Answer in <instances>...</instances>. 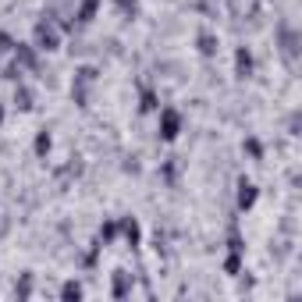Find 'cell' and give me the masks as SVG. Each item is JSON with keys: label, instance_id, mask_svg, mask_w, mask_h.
<instances>
[{"label": "cell", "instance_id": "obj_1", "mask_svg": "<svg viewBox=\"0 0 302 302\" xmlns=\"http://www.w3.org/2000/svg\"><path fill=\"white\" fill-rule=\"evenodd\" d=\"M178 128H181L178 110H160V135H164V139H174V135H178Z\"/></svg>", "mask_w": 302, "mask_h": 302}, {"label": "cell", "instance_id": "obj_2", "mask_svg": "<svg viewBox=\"0 0 302 302\" xmlns=\"http://www.w3.org/2000/svg\"><path fill=\"white\" fill-rule=\"evenodd\" d=\"M36 43H39V50H57V36H54V29L39 25V29H36Z\"/></svg>", "mask_w": 302, "mask_h": 302}, {"label": "cell", "instance_id": "obj_3", "mask_svg": "<svg viewBox=\"0 0 302 302\" xmlns=\"http://www.w3.org/2000/svg\"><path fill=\"white\" fill-rule=\"evenodd\" d=\"M252 203H256V185H252V181H242V185H238V206L245 210V206H252Z\"/></svg>", "mask_w": 302, "mask_h": 302}, {"label": "cell", "instance_id": "obj_4", "mask_svg": "<svg viewBox=\"0 0 302 302\" xmlns=\"http://www.w3.org/2000/svg\"><path fill=\"white\" fill-rule=\"evenodd\" d=\"M235 64H238V75H249V68H252V57H249L245 50H238V57H235Z\"/></svg>", "mask_w": 302, "mask_h": 302}, {"label": "cell", "instance_id": "obj_5", "mask_svg": "<svg viewBox=\"0 0 302 302\" xmlns=\"http://www.w3.org/2000/svg\"><path fill=\"white\" fill-rule=\"evenodd\" d=\"M199 50H203V54H214V50H217V39H214V36L206 32V36L199 39Z\"/></svg>", "mask_w": 302, "mask_h": 302}, {"label": "cell", "instance_id": "obj_6", "mask_svg": "<svg viewBox=\"0 0 302 302\" xmlns=\"http://www.w3.org/2000/svg\"><path fill=\"white\" fill-rule=\"evenodd\" d=\"M47 150H50V135H47V132H39V135H36V153L43 156Z\"/></svg>", "mask_w": 302, "mask_h": 302}, {"label": "cell", "instance_id": "obj_7", "mask_svg": "<svg viewBox=\"0 0 302 302\" xmlns=\"http://www.w3.org/2000/svg\"><path fill=\"white\" fill-rule=\"evenodd\" d=\"M92 11H96V0H85V4H82V21H89Z\"/></svg>", "mask_w": 302, "mask_h": 302}, {"label": "cell", "instance_id": "obj_8", "mask_svg": "<svg viewBox=\"0 0 302 302\" xmlns=\"http://www.w3.org/2000/svg\"><path fill=\"white\" fill-rule=\"evenodd\" d=\"M153 107H156V100H153L150 92H146V96H143V110H153Z\"/></svg>", "mask_w": 302, "mask_h": 302}, {"label": "cell", "instance_id": "obj_9", "mask_svg": "<svg viewBox=\"0 0 302 302\" xmlns=\"http://www.w3.org/2000/svg\"><path fill=\"white\" fill-rule=\"evenodd\" d=\"M0 118H4V110H0Z\"/></svg>", "mask_w": 302, "mask_h": 302}]
</instances>
